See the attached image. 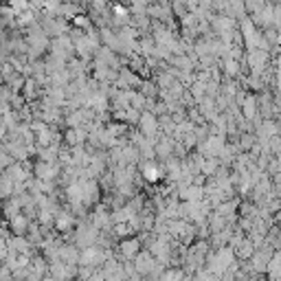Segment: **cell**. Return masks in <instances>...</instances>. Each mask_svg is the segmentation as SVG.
Listing matches in <instances>:
<instances>
[{"label":"cell","mask_w":281,"mask_h":281,"mask_svg":"<svg viewBox=\"0 0 281 281\" xmlns=\"http://www.w3.org/2000/svg\"><path fill=\"white\" fill-rule=\"evenodd\" d=\"M9 244H11V248L18 250V253H26V246H29V244H26V240H22V237H13Z\"/></svg>","instance_id":"obj_2"},{"label":"cell","mask_w":281,"mask_h":281,"mask_svg":"<svg viewBox=\"0 0 281 281\" xmlns=\"http://www.w3.org/2000/svg\"><path fill=\"white\" fill-rule=\"evenodd\" d=\"M9 191H11V180H9L7 176H2V178H0V198H7Z\"/></svg>","instance_id":"obj_3"},{"label":"cell","mask_w":281,"mask_h":281,"mask_svg":"<svg viewBox=\"0 0 281 281\" xmlns=\"http://www.w3.org/2000/svg\"><path fill=\"white\" fill-rule=\"evenodd\" d=\"M11 226H13V231H16V233H24L26 218H24V215H16V218L11 220Z\"/></svg>","instance_id":"obj_1"},{"label":"cell","mask_w":281,"mask_h":281,"mask_svg":"<svg viewBox=\"0 0 281 281\" xmlns=\"http://www.w3.org/2000/svg\"><path fill=\"white\" fill-rule=\"evenodd\" d=\"M0 81H2V73H0Z\"/></svg>","instance_id":"obj_4"}]
</instances>
